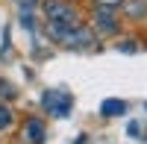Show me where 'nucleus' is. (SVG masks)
I'll return each instance as SVG.
<instances>
[{"label":"nucleus","instance_id":"nucleus-1","mask_svg":"<svg viewBox=\"0 0 147 144\" xmlns=\"http://www.w3.org/2000/svg\"><path fill=\"white\" fill-rule=\"evenodd\" d=\"M47 35H50L56 44L68 47V50H85V47L94 44V32L80 27V24L77 27H56V24H47Z\"/></svg>","mask_w":147,"mask_h":144},{"label":"nucleus","instance_id":"nucleus-2","mask_svg":"<svg viewBox=\"0 0 147 144\" xmlns=\"http://www.w3.org/2000/svg\"><path fill=\"white\" fill-rule=\"evenodd\" d=\"M44 18H47V24H56V27H77L80 12L71 0H47L44 3Z\"/></svg>","mask_w":147,"mask_h":144},{"label":"nucleus","instance_id":"nucleus-7","mask_svg":"<svg viewBox=\"0 0 147 144\" xmlns=\"http://www.w3.org/2000/svg\"><path fill=\"white\" fill-rule=\"evenodd\" d=\"M12 127H15V112H12V106L0 103V135H3V133H9Z\"/></svg>","mask_w":147,"mask_h":144},{"label":"nucleus","instance_id":"nucleus-9","mask_svg":"<svg viewBox=\"0 0 147 144\" xmlns=\"http://www.w3.org/2000/svg\"><path fill=\"white\" fill-rule=\"evenodd\" d=\"M12 94H15V91H12V85H6V82L0 79V97H12Z\"/></svg>","mask_w":147,"mask_h":144},{"label":"nucleus","instance_id":"nucleus-6","mask_svg":"<svg viewBox=\"0 0 147 144\" xmlns=\"http://www.w3.org/2000/svg\"><path fill=\"white\" fill-rule=\"evenodd\" d=\"M27 135L32 144H44V124L38 118H27Z\"/></svg>","mask_w":147,"mask_h":144},{"label":"nucleus","instance_id":"nucleus-8","mask_svg":"<svg viewBox=\"0 0 147 144\" xmlns=\"http://www.w3.org/2000/svg\"><path fill=\"white\" fill-rule=\"evenodd\" d=\"M127 15L132 21H141L147 15V0H127Z\"/></svg>","mask_w":147,"mask_h":144},{"label":"nucleus","instance_id":"nucleus-3","mask_svg":"<svg viewBox=\"0 0 147 144\" xmlns=\"http://www.w3.org/2000/svg\"><path fill=\"white\" fill-rule=\"evenodd\" d=\"M71 106H74V100H71V94H68L65 88H50V91L41 94V109L50 112L53 118L71 115Z\"/></svg>","mask_w":147,"mask_h":144},{"label":"nucleus","instance_id":"nucleus-4","mask_svg":"<svg viewBox=\"0 0 147 144\" xmlns=\"http://www.w3.org/2000/svg\"><path fill=\"white\" fill-rule=\"evenodd\" d=\"M94 27L100 35H115L118 32V18H115V9L109 6H97L94 9Z\"/></svg>","mask_w":147,"mask_h":144},{"label":"nucleus","instance_id":"nucleus-5","mask_svg":"<svg viewBox=\"0 0 147 144\" xmlns=\"http://www.w3.org/2000/svg\"><path fill=\"white\" fill-rule=\"evenodd\" d=\"M124 112H127V103L118 100V97H109V100L100 103V115H103V118H121Z\"/></svg>","mask_w":147,"mask_h":144}]
</instances>
